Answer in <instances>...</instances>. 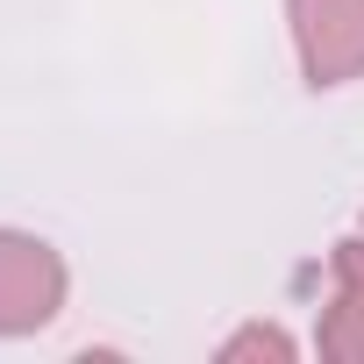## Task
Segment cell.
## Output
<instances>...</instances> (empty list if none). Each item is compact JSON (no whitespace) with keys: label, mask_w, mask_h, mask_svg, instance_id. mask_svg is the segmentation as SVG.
Returning <instances> with one entry per match:
<instances>
[{"label":"cell","mask_w":364,"mask_h":364,"mask_svg":"<svg viewBox=\"0 0 364 364\" xmlns=\"http://www.w3.org/2000/svg\"><path fill=\"white\" fill-rule=\"evenodd\" d=\"M72 300V272L58 257V243L29 236V229H0V343H22L36 328H50Z\"/></svg>","instance_id":"1"},{"label":"cell","mask_w":364,"mask_h":364,"mask_svg":"<svg viewBox=\"0 0 364 364\" xmlns=\"http://www.w3.org/2000/svg\"><path fill=\"white\" fill-rule=\"evenodd\" d=\"M286 29L314 93L364 79V0H286Z\"/></svg>","instance_id":"2"},{"label":"cell","mask_w":364,"mask_h":364,"mask_svg":"<svg viewBox=\"0 0 364 364\" xmlns=\"http://www.w3.org/2000/svg\"><path fill=\"white\" fill-rule=\"evenodd\" d=\"M314 350L336 364H364V236H343L328 250V307H321Z\"/></svg>","instance_id":"3"},{"label":"cell","mask_w":364,"mask_h":364,"mask_svg":"<svg viewBox=\"0 0 364 364\" xmlns=\"http://www.w3.org/2000/svg\"><path fill=\"white\" fill-rule=\"evenodd\" d=\"M222 364H293L300 357V343L279 328V321H243V328H229L222 336V350H215Z\"/></svg>","instance_id":"4"}]
</instances>
